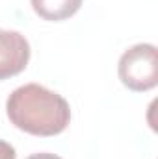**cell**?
Returning <instances> with one entry per match:
<instances>
[{
  "mask_svg": "<svg viewBox=\"0 0 158 159\" xmlns=\"http://www.w3.org/2000/svg\"><path fill=\"white\" fill-rule=\"evenodd\" d=\"M6 113L15 128L36 137H54L71 122L69 102L39 83L17 87L7 96Z\"/></svg>",
  "mask_w": 158,
  "mask_h": 159,
  "instance_id": "obj_1",
  "label": "cell"
},
{
  "mask_svg": "<svg viewBox=\"0 0 158 159\" xmlns=\"http://www.w3.org/2000/svg\"><path fill=\"white\" fill-rule=\"evenodd\" d=\"M117 74L121 83L136 93L155 89L158 83V50L155 44L140 43L119 57Z\"/></svg>",
  "mask_w": 158,
  "mask_h": 159,
  "instance_id": "obj_2",
  "label": "cell"
},
{
  "mask_svg": "<svg viewBox=\"0 0 158 159\" xmlns=\"http://www.w3.org/2000/svg\"><path fill=\"white\" fill-rule=\"evenodd\" d=\"M30 61V43L15 30L0 28V80L21 74Z\"/></svg>",
  "mask_w": 158,
  "mask_h": 159,
  "instance_id": "obj_3",
  "label": "cell"
},
{
  "mask_svg": "<svg viewBox=\"0 0 158 159\" xmlns=\"http://www.w3.org/2000/svg\"><path fill=\"white\" fill-rule=\"evenodd\" d=\"M34 11L45 20H65L80 9L84 0H30Z\"/></svg>",
  "mask_w": 158,
  "mask_h": 159,
  "instance_id": "obj_4",
  "label": "cell"
},
{
  "mask_svg": "<svg viewBox=\"0 0 158 159\" xmlns=\"http://www.w3.org/2000/svg\"><path fill=\"white\" fill-rule=\"evenodd\" d=\"M0 159H17L15 148L9 143L2 141V139H0Z\"/></svg>",
  "mask_w": 158,
  "mask_h": 159,
  "instance_id": "obj_5",
  "label": "cell"
},
{
  "mask_svg": "<svg viewBox=\"0 0 158 159\" xmlns=\"http://www.w3.org/2000/svg\"><path fill=\"white\" fill-rule=\"evenodd\" d=\"M26 159H62L60 156H56V154H48V152H39V154H32V156H28Z\"/></svg>",
  "mask_w": 158,
  "mask_h": 159,
  "instance_id": "obj_6",
  "label": "cell"
}]
</instances>
